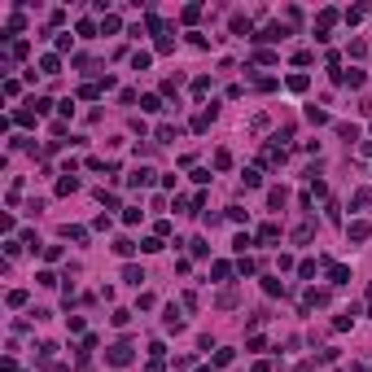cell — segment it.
<instances>
[{"label": "cell", "instance_id": "cell-11", "mask_svg": "<svg viewBox=\"0 0 372 372\" xmlns=\"http://www.w3.org/2000/svg\"><path fill=\"white\" fill-rule=\"evenodd\" d=\"M259 237H263V241H267V245H272V241H276V237H280V228H276V223H263V228H259Z\"/></svg>", "mask_w": 372, "mask_h": 372}, {"label": "cell", "instance_id": "cell-3", "mask_svg": "<svg viewBox=\"0 0 372 372\" xmlns=\"http://www.w3.org/2000/svg\"><path fill=\"white\" fill-rule=\"evenodd\" d=\"M328 284H350V267L333 263V267H328Z\"/></svg>", "mask_w": 372, "mask_h": 372}, {"label": "cell", "instance_id": "cell-15", "mask_svg": "<svg viewBox=\"0 0 372 372\" xmlns=\"http://www.w3.org/2000/svg\"><path fill=\"white\" fill-rule=\"evenodd\" d=\"M188 245H193V254H197V259H206V254H210V245H206V237H197V241H188Z\"/></svg>", "mask_w": 372, "mask_h": 372}, {"label": "cell", "instance_id": "cell-8", "mask_svg": "<svg viewBox=\"0 0 372 372\" xmlns=\"http://www.w3.org/2000/svg\"><path fill=\"white\" fill-rule=\"evenodd\" d=\"M267 202H272V210H280L284 202H289V193H284V188H272V193H267Z\"/></svg>", "mask_w": 372, "mask_h": 372}, {"label": "cell", "instance_id": "cell-13", "mask_svg": "<svg viewBox=\"0 0 372 372\" xmlns=\"http://www.w3.org/2000/svg\"><path fill=\"white\" fill-rule=\"evenodd\" d=\"M311 237H316V228H311V223H302V228L294 232V241H298V245H306V241H311Z\"/></svg>", "mask_w": 372, "mask_h": 372}, {"label": "cell", "instance_id": "cell-10", "mask_svg": "<svg viewBox=\"0 0 372 372\" xmlns=\"http://www.w3.org/2000/svg\"><path fill=\"white\" fill-rule=\"evenodd\" d=\"M263 289H267V294H272V298H276V294H280V298H284V294H289V289H284V284H280V280H272V276H267V280H263Z\"/></svg>", "mask_w": 372, "mask_h": 372}, {"label": "cell", "instance_id": "cell-4", "mask_svg": "<svg viewBox=\"0 0 372 372\" xmlns=\"http://www.w3.org/2000/svg\"><path fill=\"white\" fill-rule=\"evenodd\" d=\"M346 232H350V241H368V237H372V228L363 223V219H355V223H350Z\"/></svg>", "mask_w": 372, "mask_h": 372}, {"label": "cell", "instance_id": "cell-14", "mask_svg": "<svg viewBox=\"0 0 372 372\" xmlns=\"http://www.w3.org/2000/svg\"><path fill=\"white\" fill-rule=\"evenodd\" d=\"M337 131H341V140H359V127H350V123H337Z\"/></svg>", "mask_w": 372, "mask_h": 372}, {"label": "cell", "instance_id": "cell-17", "mask_svg": "<svg viewBox=\"0 0 372 372\" xmlns=\"http://www.w3.org/2000/svg\"><path fill=\"white\" fill-rule=\"evenodd\" d=\"M57 66H62V62H57V57L48 53V57H44V62H40V70H44V75H57Z\"/></svg>", "mask_w": 372, "mask_h": 372}, {"label": "cell", "instance_id": "cell-20", "mask_svg": "<svg viewBox=\"0 0 372 372\" xmlns=\"http://www.w3.org/2000/svg\"><path fill=\"white\" fill-rule=\"evenodd\" d=\"M140 250H145V254H158V250H162V241L149 237V241H140Z\"/></svg>", "mask_w": 372, "mask_h": 372}, {"label": "cell", "instance_id": "cell-16", "mask_svg": "<svg viewBox=\"0 0 372 372\" xmlns=\"http://www.w3.org/2000/svg\"><path fill=\"white\" fill-rule=\"evenodd\" d=\"M210 276H215V280H228L232 267H228V263H215V267H210Z\"/></svg>", "mask_w": 372, "mask_h": 372}, {"label": "cell", "instance_id": "cell-18", "mask_svg": "<svg viewBox=\"0 0 372 372\" xmlns=\"http://www.w3.org/2000/svg\"><path fill=\"white\" fill-rule=\"evenodd\" d=\"M215 166H219V171H228V166H232V153L219 149V153H215Z\"/></svg>", "mask_w": 372, "mask_h": 372}, {"label": "cell", "instance_id": "cell-9", "mask_svg": "<svg viewBox=\"0 0 372 372\" xmlns=\"http://www.w3.org/2000/svg\"><path fill=\"white\" fill-rule=\"evenodd\" d=\"M306 306H328V294L324 289H311V294H306Z\"/></svg>", "mask_w": 372, "mask_h": 372}, {"label": "cell", "instance_id": "cell-1", "mask_svg": "<svg viewBox=\"0 0 372 372\" xmlns=\"http://www.w3.org/2000/svg\"><path fill=\"white\" fill-rule=\"evenodd\" d=\"M109 363H114V368H127V363H131V346H127V341L109 346Z\"/></svg>", "mask_w": 372, "mask_h": 372}, {"label": "cell", "instance_id": "cell-22", "mask_svg": "<svg viewBox=\"0 0 372 372\" xmlns=\"http://www.w3.org/2000/svg\"><path fill=\"white\" fill-rule=\"evenodd\" d=\"M298 372H311V368H298Z\"/></svg>", "mask_w": 372, "mask_h": 372}, {"label": "cell", "instance_id": "cell-19", "mask_svg": "<svg viewBox=\"0 0 372 372\" xmlns=\"http://www.w3.org/2000/svg\"><path fill=\"white\" fill-rule=\"evenodd\" d=\"M232 31H237V35H250V18H232Z\"/></svg>", "mask_w": 372, "mask_h": 372}, {"label": "cell", "instance_id": "cell-2", "mask_svg": "<svg viewBox=\"0 0 372 372\" xmlns=\"http://www.w3.org/2000/svg\"><path fill=\"white\" fill-rule=\"evenodd\" d=\"M127 184H136V188H145V184H153V171L149 166H136V171L127 175Z\"/></svg>", "mask_w": 372, "mask_h": 372}, {"label": "cell", "instance_id": "cell-5", "mask_svg": "<svg viewBox=\"0 0 372 372\" xmlns=\"http://www.w3.org/2000/svg\"><path fill=\"white\" fill-rule=\"evenodd\" d=\"M75 188H79V180H75V175H62V180H57V193H62V197H70Z\"/></svg>", "mask_w": 372, "mask_h": 372}, {"label": "cell", "instance_id": "cell-12", "mask_svg": "<svg viewBox=\"0 0 372 372\" xmlns=\"http://www.w3.org/2000/svg\"><path fill=\"white\" fill-rule=\"evenodd\" d=\"M131 250H136V245H131V241L127 237H119V241H114V254H119V259H127V254Z\"/></svg>", "mask_w": 372, "mask_h": 372}, {"label": "cell", "instance_id": "cell-6", "mask_svg": "<svg viewBox=\"0 0 372 372\" xmlns=\"http://www.w3.org/2000/svg\"><path fill=\"white\" fill-rule=\"evenodd\" d=\"M166 328H175V333H180V328H184V320H180V311H175V306H166V320H162Z\"/></svg>", "mask_w": 372, "mask_h": 372}, {"label": "cell", "instance_id": "cell-7", "mask_svg": "<svg viewBox=\"0 0 372 372\" xmlns=\"http://www.w3.org/2000/svg\"><path fill=\"white\" fill-rule=\"evenodd\" d=\"M123 280H127V284H136V289H140L145 272H140V267H123Z\"/></svg>", "mask_w": 372, "mask_h": 372}, {"label": "cell", "instance_id": "cell-21", "mask_svg": "<svg viewBox=\"0 0 372 372\" xmlns=\"http://www.w3.org/2000/svg\"><path fill=\"white\" fill-rule=\"evenodd\" d=\"M219 306H237V289H223V294H219Z\"/></svg>", "mask_w": 372, "mask_h": 372}]
</instances>
